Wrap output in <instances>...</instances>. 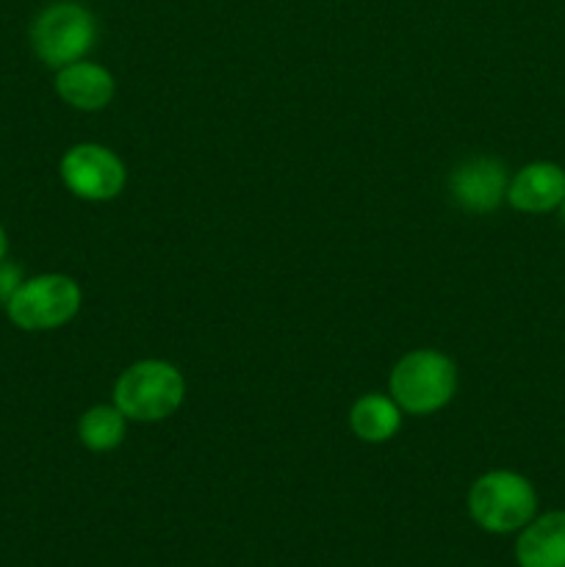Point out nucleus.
Returning <instances> with one entry per match:
<instances>
[{
	"instance_id": "4468645a",
	"label": "nucleus",
	"mask_w": 565,
	"mask_h": 567,
	"mask_svg": "<svg viewBox=\"0 0 565 567\" xmlns=\"http://www.w3.org/2000/svg\"><path fill=\"white\" fill-rule=\"evenodd\" d=\"M6 255H9V236H6L3 225H0V260H6Z\"/></svg>"
},
{
	"instance_id": "9b49d317",
	"label": "nucleus",
	"mask_w": 565,
	"mask_h": 567,
	"mask_svg": "<svg viewBox=\"0 0 565 567\" xmlns=\"http://www.w3.org/2000/svg\"><path fill=\"white\" fill-rule=\"evenodd\" d=\"M349 426L363 443H386L402 426V408L391 393H366L349 410Z\"/></svg>"
},
{
	"instance_id": "ddd939ff",
	"label": "nucleus",
	"mask_w": 565,
	"mask_h": 567,
	"mask_svg": "<svg viewBox=\"0 0 565 567\" xmlns=\"http://www.w3.org/2000/svg\"><path fill=\"white\" fill-rule=\"evenodd\" d=\"M20 282H22L20 266L9 264V260H0V302L3 305L9 302L11 293L20 288Z\"/></svg>"
},
{
	"instance_id": "39448f33",
	"label": "nucleus",
	"mask_w": 565,
	"mask_h": 567,
	"mask_svg": "<svg viewBox=\"0 0 565 567\" xmlns=\"http://www.w3.org/2000/svg\"><path fill=\"white\" fill-rule=\"evenodd\" d=\"M81 286L72 277L39 275L22 280L3 308L17 330L48 332L70 324L81 310Z\"/></svg>"
},
{
	"instance_id": "7ed1b4c3",
	"label": "nucleus",
	"mask_w": 565,
	"mask_h": 567,
	"mask_svg": "<svg viewBox=\"0 0 565 567\" xmlns=\"http://www.w3.org/2000/svg\"><path fill=\"white\" fill-rule=\"evenodd\" d=\"M388 393L402 413L430 415L458 393V365L435 349H415L393 365Z\"/></svg>"
},
{
	"instance_id": "423d86ee",
	"label": "nucleus",
	"mask_w": 565,
	"mask_h": 567,
	"mask_svg": "<svg viewBox=\"0 0 565 567\" xmlns=\"http://www.w3.org/2000/svg\"><path fill=\"white\" fill-rule=\"evenodd\" d=\"M61 183L86 203H109L120 197L127 183V169L116 153L103 144H75L59 164Z\"/></svg>"
},
{
	"instance_id": "9d476101",
	"label": "nucleus",
	"mask_w": 565,
	"mask_h": 567,
	"mask_svg": "<svg viewBox=\"0 0 565 567\" xmlns=\"http://www.w3.org/2000/svg\"><path fill=\"white\" fill-rule=\"evenodd\" d=\"M518 567H565V509L535 515L515 540Z\"/></svg>"
},
{
	"instance_id": "6e6552de",
	"label": "nucleus",
	"mask_w": 565,
	"mask_h": 567,
	"mask_svg": "<svg viewBox=\"0 0 565 567\" xmlns=\"http://www.w3.org/2000/svg\"><path fill=\"white\" fill-rule=\"evenodd\" d=\"M565 197V169L552 161H535L510 177L507 203L521 214H548Z\"/></svg>"
},
{
	"instance_id": "20e7f679",
	"label": "nucleus",
	"mask_w": 565,
	"mask_h": 567,
	"mask_svg": "<svg viewBox=\"0 0 565 567\" xmlns=\"http://www.w3.org/2000/svg\"><path fill=\"white\" fill-rule=\"evenodd\" d=\"M97 42V20L78 0H55L31 22V48L42 64L61 66L81 61Z\"/></svg>"
},
{
	"instance_id": "2eb2a0df",
	"label": "nucleus",
	"mask_w": 565,
	"mask_h": 567,
	"mask_svg": "<svg viewBox=\"0 0 565 567\" xmlns=\"http://www.w3.org/2000/svg\"><path fill=\"white\" fill-rule=\"evenodd\" d=\"M559 214H563V221H565V197H563V203H559Z\"/></svg>"
},
{
	"instance_id": "f8f14e48",
	"label": "nucleus",
	"mask_w": 565,
	"mask_h": 567,
	"mask_svg": "<svg viewBox=\"0 0 565 567\" xmlns=\"http://www.w3.org/2000/svg\"><path fill=\"white\" fill-rule=\"evenodd\" d=\"M125 432L127 419L116 404H97L78 421V437L89 452H114L125 441Z\"/></svg>"
},
{
	"instance_id": "f257e3e1",
	"label": "nucleus",
	"mask_w": 565,
	"mask_h": 567,
	"mask_svg": "<svg viewBox=\"0 0 565 567\" xmlns=\"http://www.w3.org/2000/svg\"><path fill=\"white\" fill-rule=\"evenodd\" d=\"M186 399V380L166 360H138L120 374L114 385V404L127 421L155 424L181 410Z\"/></svg>"
},
{
	"instance_id": "0eeeda50",
	"label": "nucleus",
	"mask_w": 565,
	"mask_h": 567,
	"mask_svg": "<svg viewBox=\"0 0 565 567\" xmlns=\"http://www.w3.org/2000/svg\"><path fill=\"white\" fill-rule=\"evenodd\" d=\"M507 166L491 155H474L449 175V194L454 205L469 214H491L507 199Z\"/></svg>"
},
{
	"instance_id": "f03ea898",
	"label": "nucleus",
	"mask_w": 565,
	"mask_h": 567,
	"mask_svg": "<svg viewBox=\"0 0 565 567\" xmlns=\"http://www.w3.org/2000/svg\"><path fill=\"white\" fill-rule=\"evenodd\" d=\"M469 513L487 535H518L537 515V493L515 471H487L471 485Z\"/></svg>"
},
{
	"instance_id": "1a4fd4ad",
	"label": "nucleus",
	"mask_w": 565,
	"mask_h": 567,
	"mask_svg": "<svg viewBox=\"0 0 565 567\" xmlns=\"http://www.w3.org/2000/svg\"><path fill=\"white\" fill-rule=\"evenodd\" d=\"M116 83L105 66L94 61H72L55 70V94L75 111H100L114 100Z\"/></svg>"
}]
</instances>
